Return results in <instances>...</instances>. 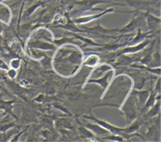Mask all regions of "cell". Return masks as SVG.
I'll list each match as a JSON object with an SVG mask.
<instances>
[{
    "instance_id": "obj_30",
    "label": "cell",
    "mask_w": 161,
    "mask_h": 142,
    "mask_svg": "<svg viewBox=\"0 0 161 142\" xmlns=\"http://www.w3.org/2000/svg\"><path fill=\"white\" fill-rule=\"evenodd\" d=\"M156 90H158V93L160 91V79L158 80V85L156 84Z\"/></svg>"
},
{
    "instance_id": "obj_31",
    "label": "cell",
    "mask_w": 161,
    "mask_h": 142,
    "mask_svg": "<svg viewBox=\"0 0 161 142\" xmlns=\"http://www.w3.org/2000/svg\"><path fill=\"white\" fill-rule=\"evenodd\" d=\"M44 98V96H42V95H41V96H39L36 99V101H37V102H42V99Z\"/></svg>"
},
{
    "instance_id": "obj_32",
    "label": "cell",
    "mask_w": 161,
    "mask_h": 142,
    "mask_svg": "<svg viewBox=\"0 0 161 142\" xmlns=\"http://www.w3.org/2000/svg\"><path fill=\"white\" fill-rule=\"evenodd\" d=\"M3 32V26H2V24L0 23V34Z\"/></svg>"
},
{
    "instance_id": "obj_20",
    "label": "cell",
    "mask_w": 161,
    "mask_h": 142,
    "mask_svg": "<svg viewBox=\"0 0 161 142\" xmlns=\"http://www.w3.org/2000/svg\"><path fill=\"white\" fill-rule=\"evenodd\" d=\"M155 96H156V93L152 92L150 97L148 98L147 101H146V102H145V106H144L145 109H148V108H150V107H152V106L154 104Z\"/></svg>"
},
{
    "instance_id": "obj_10",
    "label": "cell",
    "mask_w": 161,
    "mask_h": 142,
    "mask_svg": "<svg viewBox=\"0 0 161 142\" xmlns=\"http://www.w3.org/2000/svg\"><path fill=\"white\" fill-rule=\"evenodd\" d=\"M112 75H113V71L109 70V71H108V73H106L105 76H103L101 79H89L87 80L86 83H96V84H98L99 85L103 87V89H106L109 82H110Z\"/></svg>"
},
{
    "instance_id": "obj_17",
    "label": "cell",
    "mask_w": 161,
    "mask_h": 142,
    "mask_svg": "<svg viewBox=\"0 0 161 142\" xmlns=\"http://www.w3.org/2000/svg\"><path fill=\"white\" fill-rule=\"evenodd\" d=\"M135 92H136V95L139 96L140 103H141V104H145L146 100H147L148 95H149V93H150V90H141V91L136 90Z\"/></svg>"
},
{
    "instance_id": "obj_4",
    "label": "cell",
    "mask_w": 161,
    "mask_h": 142,
    "mask_svg": "<svg viewBox=\"0 0 161 142\" xmlns=\"http://www.w3.org/2000/svg\"><path fill=\"white\" fill-rule=\"evenodd\" d=\"M122 1L126 2L127 4H128L129 6L139 12H141V11L150 12V10H151L150 1H147V0H122Z\"/></svg>"
},
{
    "instance_id": "obj_8",
    "label": "cell",
    "mask_w": 161,
    "mask_h": 142,
    "mask_svg": "<svg viewBox=\"0 0 161 142\" xmlns=\"http://www.w3.org/2000/svg\"><path fill=\"white\" fill-rule=\"evenodd\" d=\"M142 14H143V16H144L146 20H147L148 29L151 31L155 30V29H157V26H159V24H160V18L155 17V16H153L150 12H144V13Z\"/></svg>"
},
{
    "instance_id": "obj_24",
    "label": "cell",
    "mask_w": 161,
    "mask_h": 142,
    "mask_svg": "<svg viewBox=\"0 0 161 142\" xmlns=\"http://www.w3.org/2000/svg\"><path fill=\"white\" fill-rule=\"evenodd\" d=\"M7 75H8V77L10 79H14L17 77V71H16V69H13V68H11V69L9 68V69L7 70Z\"/></svg>"
},
{
    "instance_id": "obj_1",
    "label": "cell",
    "mask_w": 161,
    "mask_h": 142,
    "mask_svg": "<svg viewBox=\"0 0 161 142\" xmlns=\"http://www.w3.org/2000/svg\"><path fill=\"white\" fill-rule=\"evenodd\" d=\"M122 110L125 114L126 121H127V124L129 125L131 122H133L137 116V113H136V109H135V101L132 98L131 96L128 99V101L125 102V104L122 107Z\"/></svg>"
},
{
    "instance_id": "obj_35",
    "label": "cell",
    "mask_w": 161,
    "mask_h": 142,
    "mask_svg": "<svg viewBox=\"0 0 161 142\" xmlns=\"http://www.w3.org/2000/svg\"><path fill=\"white\" fill-rule=\"evenodd\" d=\"M147 1H150V0H147Z\"/></svg>"
},
{
    "instance_id": "obj_16",
    "label": "cell",
    "mask_w": 161,
    "mask_h": 142,
    "mask_svg": "<svg viewBox=\"0 0 161 142\" xmlns=\"http://www.w3.org/2000/svg\"><path fill=\"white\" fill-rule=\"evenodd\" d=\"M109 70H112V68L108 65H99V66H97V68H96L94 71H93V74H95V75H99V74H101V73H105V72H108Z\"/></svg>"
},
{
    "instance_id": "obj_27",
    "label": "cell",
    "mask_w": 161,
    "mask_h": 142,
    "mask_svg": "<svg viewBox=\"0 0 161 142\" xmlns=\"http://www.w3.org/2000/svg\"><path fill=\"white\" fill-rule=\"evenodd\" d=\"M20 85L23 87H30V82L27 79H22L20 82Z\"/></svg>"
},
{
    "instance_id": "obj_25",
    "label": "cell",
    "mask_w": 161,
    "mask_h": 142,
    "mask_svg": "<svg viewBox=\"0 0 161 142\" xmlns=\"http://www.w3.org/2000/svg\"><path fill=\"white\" fill-rule=\"evenodd\" d=\"M20 66V60H12L10 61V66H11V68H13V69H17Z\"/></svg>"
},
{
    "instance_id": "obj_22",
    "label": "cell",
    "mask_w": 161,
    "mask_h": 142,
    "mask_svg": "<svg viewBox=\"0 0 161 142\" xmlns=\"http://www.w3.org/2000/svg\"><path fill=\"white\" fill-rule=\"evenodd\" d=\"M79 97H80V94H79L78 91H71V92L68 94V99H69L71 102L77 101Z\"/></svg>"
},
{
    "instance_id": "obj_11",
    "label": "cell",
    "mask_w": 161,
    "mask_h": 142,
    "mask_svg": "<svg viewBox=\"0 0 161 142\" xmlns=\"http://www.w3.org/2000/svg\"><path fill=\"white\" fill-rule=\"evenodd\" d=\"M85 127L87 128L88 129H90L91 131H92L97 136L107 135L108 133H109L107 129L103 128L102 126H100L99 124L95 125V124H92V123H86Z\"/></svg>"
},
{
    "instance_id": "obj_19",
    "label": "cell",
    "mask_w": 161,
    "mask_h": 142,
    "mask_svg": "<svg viewBox=\"0 0 161 142\" xmlns=\"http://www.w3.org/2000/svg\"><path fill=\"white\" fill-rule=\"evenodd\" d=\"M153 107L150 109V111L148 112V116H157V114L158 113L159 111V107H160V102H159V100L158 101V102H156L153 104Z\"/></svg>"
},
{
    "instance_id": "obj_9",
    "label": "cell",
    "mask_w": 161,
    "mask_h": 142,
    "mask_svg": "<svg viewBox=\"0 0 161 142\" xmlns=\"http://www.w3.org/2000/svg\"><path fill=\"white\" fill-rule=\"evenodd\" d=\"M148 43H149V40H147L141 43V44L137 45V46H127L125 48H123V49L121 50L120 52H118L119 53L116 54V57L120 56V55H122V54H125V53H136V52H138V51H141V50L143 49L145 46L147 45Z\"/></svg>"
},
{
    "instance_id": "obj_15",
    "label": "cell",
    "mask_w": 161,
    "mask_h": 142,
    "mask_svg": "<svg viewBox=\"0 0 161 142\" xmlns=\"http://www.w3.org/2000/svg\"><path fill=\"white\" fill-rule=\"evenodd\" d=\"M99 61V58L97 55H90L86 61L84 62V66H88L90 67H94L97 65Z\"/></svg>"
},
{
    "instance_id": "obj_29",
    "label": "cell",
    "mask_w": 161,
    "mask_h": 142,
    "mask_svg": "<svg viewBox=\"0 0 161 142\" xmlns=\"http://www.w3.org/2000/svg\"><path fill=\"white\" fill-rule=\"evenodd\" d=\"M54 93H55V89L53 88V87H50V88L47 90V94L48 96H53V95H54Z\"/></svg>"
},
{
    "instance_id": "obj_6",
    "label": "cell",
    "mask_w": 161,
    "mask_h": 142,
    "mask_svg": "<svg viewBox=\"0 0 161 142\" xmlns=\"http://www.w3.org/2000/svg\"><path fill=\"white\" fill-rule=\"evenodd\" d=\"M86 118L90 120H93L95 121L97 124H99L100 126H102L103 128H104L105 129H107L108 132H111L113 134H121L122 133H123V128H117V127H115V126L109 124L108 122H106L105 121H102V120H99L96 117H93V116H85Z\"/></svg>"
},
{
    "instance_id": "obj_14",
    "label": "cell",
    "mask_w": 161,
    "mask_h": 142,
    "mask_svg": "<svg viewBox=\"0 0 161 142\" xmlns=\"http://www.w3.org/2000/svg\"><path fill=\"white\" fill-rule=\"evenodd\" d=\"M55 127L59 129H72L73 128L72 122L67 119H58L55 122Z\"/></svg>"
},
{
    "instance_id": "obj_18",
    "label": "cell",
    "mask_w": 161,
    "mask_h": 142,
    "mask_svg": "<svg viewBox=\"0 0 161 142\" xmlns=\"http://www.w3.org/2000/svg\"><path fill=\"white\" fill-rule=\"evenodd\" d=\"M150 33V32H147V33H145V34H142V30H141V28H139L138 29V32H137V36H135V38L134 40L132 41L131 42L128 43V45H132V44H135V43L139 42L140 41L142 40V39H146L147 36L148 34Z\"/></svg>"
},
{
    "instance_id": "obj_7",
    "label": "cell",
    "mask_w": 161,
    "mask_h": 142,
    "mask_svg": "<svg viewBox=\"0 0 161 142\" xmlns=\"http://www.w3.org/2000/svg\"><path fill=\"white\" fill-rule=\"evenodd\" d=\"M85 32L86 33V31H89L88 33H95V34H102V36H104V35L107 34H112L114 32H117L118 29H106L104 27H103L100 24V21H97V23L96 24L95 26L92 28H86L84 27Z\"/></svg>"
},
{
    "instance_id": "obj_33",
    "label": "cell",
    "mask_w": 161,
    "mask_h": 142,
    "mask_svg": "<svg viewBox=\"0 0 161 142\" xmlns=\"http://www.w3.org/2000/svg\"><path fill=\"white\" fill-rule=\"evenodd\" d=\"M3 116V115H2V114H0V117H1V116Z\"/></svg>"
},
{
    "instance_id": "obj_23",
    "label": "cell",
    "mask_w": 161,
    "mask_h": 142,
    "mask_svg": "<svg viewBox=\"0 0 161 142\" xmlns=\"http://www.w3.org/2000/svg\"><path fill=\"white\" fill-rule=\"evenodd\" d=\"M104 139H112V140H117V141H122L124 140V139L121 137L120 134H114V135L111 136H107V137H104L103 138Z\"/></svg>"
},
{
    "instance_id": "obj_2",
    "label": "cell",
    "mask_w": 161,
    "mask_h": 142,
    "mask_svg": "<svg viewBox=\"0 0 161 142\" xmlns=\"http://www.w3.org/2000/svg\"><path fill=\"white\" fill-rule=\"evenodd\" d=\"M117 1V0H116ZM115 0H80L76 2V4L79 6L84 7V10H93V7L97 5L99 3H110L112 5H119V6H125L124 4L117 3Z\"/></svg>"
},
{
    "instance_id": "obj_28",
    "label": "cell",
    "mask_w": 161,
    "mask_h": 142,
    "mask_svg": "<svg viewBox=\"0 0 161 142\" xmlns=\"http://www.w3.org/2000/svg\"><path fill=\"white\" fill-rule=\"evenodd\" d=\"M0 68L3 70L9 69V66H8V65H7L6 63L4 62L2 59H0Z\"/></svg>"
},
{
    "instance_id": "obj_3",
    "label": "cell",
    "mask_w": 161,
    "mask_h": 142,
    "mask_svg": "<svg viewBox=\"0 0 161 142\" xmlns=\"http://www.w3.org/2000/svg\"><path fill=\"white\" fill-rule=\"evenodd\" d=\"M142 17H143V14L142 13L141 16H136V14H135V17L132 18V20L125 27H123L122 29H118L117 32L122 34L131 33L133 31L138 30L139 28H141V26H142V19H143Z\"/></svg>"
},
{
    "instance_id": "obj_13",
    "label": "cell",
    "mask_w": 161,
    "mask_h": 142,
    "mask_svg": "<svg viewBox=\"0 0 161 142\" xmlns=\"http://www.w3.org/2000/svg\"><path fill=\"white\" fill-rule=\"evenodd\" d=\"M30 45H31L30 46L35 47V48H41V49L43 50L55 49V46H53V45L48 44V43L47 42H44V41H32V42H30Z\"/></svg>"
},
{
    "instance_id": "obj_21",
    "label": "cell",
    "mask_w": 161,
    "mask_h": 142,
    "mask_svg": "<svg viewBox=\"0 0 161 142\" xmlns=\"http://www.w3.org/2000/svg\"><path fill=\"white\" fill-rule=\"evenodd\" d=\"M79 131L80 133V134L82 136H85V137H87V138H92L94 136V134H92V132H90L89 130L84 127H80L79 128Z\"/></svg>"
},
{
    "instance_id": "obj_12",
    "label": "cell",
    "mask_w": 161,
    "mask_h": 142,
    "mask_svg": "<svg viewBox=\"0 0 161 142\" xmlns=\"http://www.w3.org/2000/svg\"><path fill=\"white\" fill-rule=\"evenodd\" d=\"M10 17V10L8 7L0 2V21L3 23H9Z\"/></svg>"
},
{
    "instance_id": "obj_5",
    "label": "cell",
    "mask_w": 161,
    "mask_h": 142,
    "mask_svg": "<svg viewBox=\"0 0 161 142\" xmlns=\"http://www.w3.org/2000/svg\"><path fill=\"white\" fill-rule=\"evenodd\" d=\"M111 12H118L113 9V8H108V9H105L104 10H103L101 13L98 14H95V15H91V16H86V17H78L73 20V23L75 24H84V23H87L92 22V20H95V19H98L100 17H102L103 16H104L107 13H111Z\"/></svg>"
},
{
    "instance_id": "obj_26",
    "label": "cell",
    "mask_w": 161,
    "mask_h": 142,
    "mask_svg": "<svg viewBox=\"0 0 161 142\" xmlns=\"http://www.w3.org/2000/svg\"><path fill=\"white\" fill-rule=\"evenodd\" d=\"M13 123H10V124H3V125H0V132H5L7 129L10 128L11 127H13Z\"/></svg>"
},
{
    "instance_id": "obj_34",
    "label": "cell",
    "mask_w": 161,
    "mask_h": 142,
    "mask_svg": "<svg viewBox=\"0 0 161 142\" xmlns=\"http://www.w3.org/2000/svg\"><path fill=\"white\" fill-rule=\"evenodd\" d=\"M2 1H4V0H0V2H2Z\"/></svg>"
}]
</instances>
